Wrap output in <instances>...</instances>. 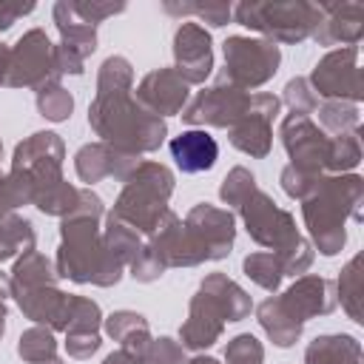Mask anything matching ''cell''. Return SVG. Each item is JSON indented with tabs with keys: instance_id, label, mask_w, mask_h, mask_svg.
Returning a JSON list of instances; mask_svg holds the SVG:
<instances>
[{
	"instance_id": "cell-55",
	"label": "cell",
	"mask_w": 364,
	"mask_h": 364,
	"mask_svg": "<svg viewBox=\"0 0 364 364\" xmlns=\"http://www.w3.org/2000/svg\"><path fill=\"white\" fill-rule=\"evenodd\" d=\"M188 364H219L216 358H210V355H196V358H191Z\"/></svg>"
},
{
	"instance_id": "cell-15",
	"label": "cell",
	"mask_w": 364,
	"mask_h": 364,
	"mask_svg": "<svg viewBox=\"0 0 364 364\" xmlns=\"http://www.w3.org/2000/svg\"><path fill=\"white\" fill-rule=\"evenodd\" d=\"M173 71L188 82H205V77L213 71V51H210V34L199 23H182L173 34Z\"/></svg>"
},
{
	"instance_id": "cell-33",
	"label": "cell",
	"mask_w": 364,
	"mask_h": 364,
	"mask_svg": "<svg viewBox=\"0 0 364 364\" xmlns=\"http://www.w3.org/2000/svg\"><path fill=\"white\" fill-rule=\"evenodd\" d=\"M358 136H361V128L330 139V156H327L330 173H347L361 162V139Z\"/></svg>"
},
{
	"instance_id": "cell-29",
	"label": "cell",
	"mask_w": 364,
	"mask_h": 364,
	"mask_svg": "<svg viewBox=\"0 0 364 364\" xmlns=\"http://www.w3.org/2000/svg\"><path fill=\"white\" fill-rule=\"evenodd\" d=\"M57 267L37 250H28L17 259L11 270V296L20 290H37V287H54L57 284Z\"/></svg>"
},
{
	"instance_id": "cell-56",
	"label": "cell",
	"mask_w": 364,
	"mask_h": 364,
	"mask_svg": "<svg viewBox=\"0 0 364 364\" xmlns=\"http://www.w3.org/2000/svg\"><path fill=\"white\" fill-rule=\"evenodd\" d=\"M6 316H9V313H6V304L0 301V336H3V330H6Z\"/></svg>"
},
{
	"instance_id": "cell-54",
	"label": "cell",
	"mask_w": 364,
	"mask_h": 364,
	"mask_svg": "<svg viewBox=\"0 0 364 364\" xmlns=\"http://www.w3.org/2000/svg\"><path fill=\"white\" fill-rule=\"evenodd\" d=\"M9 296H11V276L0 270V301L9 299Z\"/></svg>"
},
{
	"instance_id": "cell-3",
	"label": "cell",
	"mask_w": 364,
	"mask_h": 364,
	"mask_svg": "<svg viewBox=\"0 0 364 364\" xmlns=\"http://www.w3.org/2000/svg\"><path fill=\"white\" fill-rule=\"evenodd\" d=\"M94 216H82V213H68L63 216V242L57 250V276L71 279L77 284H100V287H111L119 282L122 276V264L105 250L102 236L97 230Z\"/></svg>"
},
{
	"instance_id": "cell-8",
	"label": "cell",
	"mask_w": 364,
	"mask_h": 364,
	"mask_svg": "<svg viewBox=\"0 0 364 364\" xmlns=\"http://www.w3.org/2000/svg\"><path fill=\"white\" fill-rule=\"evenodd\" d=\"M239 213L245 219V228L247 233L253 236V242H259L262 247H270V253H279L284 250L287 245H293L301 233L296 230V222H293V213L282 210L264 191H253L242 205H239Z\"/></svg>"
},
{
	"instance_id": "cell-19",
	"label": "cell",
	"mask_w": 364,
	"mask_h": 364,
	"mask_svg": "<svg viewBox=\"0 0 364 364\" xmlns=\"http://www.w3.org/2000/svg\"><path fill=\"white\" fill-rule=\"evenodd\" d=\"M134 100L154 117L165 119L171 114H179L188 105V82L173 68H159L142 77Z\"/></svg>"
},
{
	"instance_id": "cell-39",
	"label": "cell",
	"mask_w": 364,
	"mask_h": 364,
	"mask_svg": "<svg viewBox=\"0 0 364 364\" xmlns=\"http://www.w3.org/2000/svg\"><path fill=\"white\" fill-rule=\"evenodd\" d=\"M37 111H40L46 119H51V122H63V119H68L71 111H74V97H71L60 82L46 85V88L37 91Z\"/></svg>"
},
{
	"instance_id": "cell-6",
	"label": "cell",
	"mask_w": 364,
	"mask_h": 364,
	"mask_svg": "<svg viewBox=\"0 0 364 364\" xmlns=\"http://www.w3.org/2000/svg\"><path fill=\"white\" fill-rule=\"evenodd\" d=\"M282 63V51L270 40H253V37H228L225 40V80L236 88H259L264 85Z\"/></svg>"
},
{
	"instance_id": "cell-51",
	"label": "cell",
	"mask_w": 364,
	"mask_h": 364,
	"mask_svg": "<svg viewBox=\"0 0 364 364\" xmlns=\"http://www.w3.org/2000/svg\"><path fill=\"white\" fill-rule=\"evenodd\" d=\"M34 11V3H11V0H0V31L11 28L17 23V17Z\"/></svg>"
},
{
	"instance_id": "cell-38",
	"label": "cell",
	"mask_w": 364,
	"mask_h": 364,
	"mask_svg": "<svg viewBox=\"0 0 364 364\" xmlns=\"http://www.w3.org/2000/svg\"><path fill=\"white\" fill-rule=\"evenodd\" d=\"M242 267H245V276L253 279L259 287H264L270 293L279 290V284H282V267H279V259L270 250H259V253L245 256Z\"/></svg>"
},
{
	"instance_id": "cell-46",
	"label": "cell",
	"mask_w": 364,
	"mask_h": 364,
	"mask_svg": "<svg viewBox=\"0 0 364 364\" xmlns=\"http://www.w3.org/2000/svg\"><path fill=\"white\" fill-rule=\"evenodd\" d=\"M71 11L85 26H100L105 17L125 11V3H108V0H71Z\"/></svg>"
},
{
	"instance_id": "cell-24",
	"label": "cell",
	"mask_w": 364,
	"mask_h": 364,
	"mask_svg": "<svg viewBox=\"0 0 364 364\" xmlns=\"http://www.w3.org/2000/svg\"><path fill=\"white\" fill-rule=\"evenodd\" d=\"M57 28H60V48H65L68 54L80 57L85 63V57L94 54L97 48V28L94 26H85L82 20L74 17L71 11V0H60L51 11Z\"/></svg>"
},
{
	"instance_id": "cell-20",
	"label": "cell",
	"mask_w": 364,
	"mask_h": 364,
	"mask_svg": "<svg viewBox=\"0 0 364 364\" xmlns=\"http://www.w3.org/2000/svg\"><path fill=\"white\" fill-rule=\"evenodd\" d=\"M282 304L290 310L293 318H299L301 324L307 318H316V316H327L336 310L338 299H336V284L330 279H321V276H301L296 279L284 296H279Z\"/></svg>"
},
{
	"instance_id": "cell-41",
	"label": "cell",
	"mask_w": 364,
	"mask_h": 364,
	"mask_svg": "<svg viewBox=\"0 0 364 364\" xmlns=\"http://www.w3.org/2000/svg\"><path fill=\"white\" fill-rule=\"evenodd\" d=\"M102 324L100 304L82 296H71V310H68V324L65 333H97Z\"/></svg>"
},
{
	"instance_id": "cell-18",
	"label": "cell",
	"mask_w": 364,
	"mask_h": 364,
	"mask_svg": "<svg viewBox=\"0 0 364 364\" xmlns=\"http://www.w3.org/2000/svg\"><path fill=\"white\" fill-rule=\"evenodd\" d=\"M139 165V156L136 154H128V151H119L108 142H88L77 151L74 156V168H77V176L85 182V185H94L105 176H114L119 182H125Z\"/></svg>"
},
{
	"instance_id": "cell-32",
	"label": "cell",
	"mask_w": 364,
	"mask_h": 364,
	"mask_svg": "<svg viewBox=\"0 0 364 364\" xmlns=\"http://www.w3.org/2000/svg\"><path fill=\"white\" fill-rule=\"evenodd\" d=\"M102 245H105V250L125 267V264H131L134 256L139 253L142 239H139V233H136L134 228L108 219V228H105V233H102Z\"/></svg>"
},
{
	"instance_id": "cell-22",
	"label": "cell",
	"mask_w": 364,
	"mask_h": 364,
	"mask_svg": "<svg viewBox=\"0 0 364 364\" xmlns=\"http://www.w3.org/2000/svg\"><path fill=\"white\" fill-rule=\"evenodd\" d=\"M20 310L26 318L34 324H48V330H63L68 324V310H71V296L60 293L57 287H37V290H20L14 293Z\"/></svg>"
},
{
	"instance_id": "cell-23",
	"label": "cell",
	"mask_w": 364,
	"mask_h": 364,
	"mask_svg": "<svg viewBox=\"0 0 364 364\" xmlns=\"http://www.w3.org/2000/svg\"><path fill=\"white\" fill-rule=\"evenodd\" d=\"M168 148H171V156L182 173L210 171L216 165V156H219V145L205 128H193V131L173 136Z\"/></svg>"
},
{
	"instance_id": "cell-57",
	"label": "cell",
	"mask_w": 364,
	"mask_h": 364,
	"mask_svg": "<svg viewBox=\"0 0 364 364\" xmlns=\"http://www.w3.org/2000/svg\"><path fill=\"white\" fill-rule=\"evenodd\" d=\"M43 364H63V361H57V358H54V361H43Z\"/></svg>"
},
{
	"instance_id": "cell-48",
	"label": "cell",
	"mask_w": 364,
	"mask_h": 364,
	"mask_svg": "<svg viewBox=\"0 0 364 364\" xmlns=\"http://www.w3.org/2000/svg\"><path fill=\"white\" fill-rule=\"evenodd\" d=\"M131 267V276L136 279V282H142V284H148V282H156L168 267L159 262V256L148 247V245H142L139 247V253L134 256V262L128 264Z\"/></svg>"
},
{
	"instance_id": "cell-5",
	"label": "cell",
	"mask_w": 364,
	"mask_h": 364,
	"mask_svg": "<svg viewBox=\"0 0 364 364\" xmlns=\"http://www.w3.org/2000/svg\"><path fill=\"white\" fill-rule=\"evenodd\" d=\"M316 3L290 0V3H239L233 6V20L250 31L264 34L270 43H301L313 34Z\"/></svg>"
},
{
	"instance_id": "cell-10",
	"label": "cell",
	"mask_w": 364,
	"mask_h": 364,
	"mask_svg": "<svg viewBox=\"0 0 364 364\" xmlns=\"http://www.w3.org/2000/svg\"><path fill=\"white\" fill-rule=\"evenodd\" d=\"M250 105V94L219 77L210 88H202L185 108L182 119L188 125H213V128H230L236 125Z\"/></svg>"
},
{
	"instance_id": "cell-12",
	"label": "cell",
	"mask_w": 364,
	"mask_h": 364,
	"mask_svg": "<svg viewBox=\"0 0 364 364\" xmlns=\"http://www.w3.org/2000/svg\"><path fill=\"white\" fill-rule=\"evenodd\" d=\"M282 145L290 156V165L304 173H324L327 156H330V136L318 131V125L310 122V117L290 114L282 119L279 128Z\"/></svg>"
},
{
	"instance_id": "cell-17",
	"label": "cell",
	"mask_w": 364,
	"mask_h": 364,
	"mask_svg": "<svg viewBox=\"0 0 364 364\" xmlns=\"http://www.w3.org/2000/svg\"><path fill=\"white\" fill-rule=\"evenodd\" d=\"M318 17L313 26V40L321 46H358L364 34V6L361 3H318Z\"/></svg>"
},
{
	"instance_id": "cell-47",
	"label": "cell",
	"mask_w": 364,
	"mask_h": 364,
	"mask_svg": "<svg viewBox=\"0 0 364 364\" xmlns=\"http://www.w3.org/2000/svg\"><path fill=\"white\" fill-rule=\"evenodd\" d=\"M321 176L324 173H304V171H299V168H293V165H287L284 171H282V188H284V193L287 196H293V199H307L316 188H318V182H321Z\"/></svg>"
},
{
	"instance_id": "cell-43",
	"label": "cell",
	"mask_w": 364,
	"mask_h": 364,
	"mask_svg": "<svg viewBox=\"0 0 364 364\" xmlns=\"http://www.w3.org/2000/svg\"><path fill=\"white\" fill-rule=\"evenodd\" d=\"M273 256L279 259L282 276H299V273H304V270L310 267V262H313V247H310V242H307L304 236H299L293 245H287L284 250H279V253H273Z\"/></svg>"
},
{
	"instance_id": "cell-37",
	"label": "cell",
	"mask_w": 364,
	"mask_h": 364,
	"mask_svg": "<svg viewBox=\"0 0 364 364\" xmlns=\"http://www.w3.org/2000/svg\"><path fill=\"white\" fill-rule=\"evenodd\" d=\"M134 85V68L125 57H108L97 74V94H125Z\"/></svg>"
},
{
	"instance_id": "cell-53",
	"label": "cell",
	"mask_w": 364,
	"mask_h": 364,
	"mask_svg": "<svg viewBox=\"0 0 364 364\" xmlns=\"http://www.w3.org/2000/svg\"><path fill=\"white\" fill-rule=\"evenodd\" d=\"M9 57H11V48L0 43V85L9 82Z\"/></svg>"
},
{
	"instance_id": "cell-9",
	"label": "cell",
	"mask_w": 364,
	"mask_h": 364,
	"mask_svg": "<svg viewBox=\"0 0 364 364\" xmlns=\"http://www.w3.org/2000/svg\"><path fill=\"white\" fill-rule=\"evenodd\" d=\"M310 88L316 91V97H327V100H344V102H358L364 97V85H361V68H358V46H347V48H336L327 51L313 74H310Z\"/></svg>"
},
{
	"instance_id": "cell-30",
	"label": "cell",
	"mask_w": 364,
	"mask_h": 364,
	"mask_svg": "<svg viewBox=\"0 0 364 364\" xmlns=\"http://www.w3.org/2000/svg\"><path fill=\"white\" fill-rule=\"evenodd\" d=\"M34 250V228L28 219L6 213L0 216V262Z\"/></svg>"
},
{
	"instance_id": "cell-26",
	"label": "cell",
	"mask_w": 364,
	"mask_h": 364,
	"mask_svg": "<svg viewBox=\"0 0 364 364\" xmlns=\"http://www.w3.org/2000/svg\"><path fill=\"white\" fill-rule=\"evenodd\" d=\"M256 318L262 324V330L267 333V338L276 344V347H290L301 338V321L290 316V310L282 304L279 296L273 299H264L259 307H256Z\"/></svg>"
},
{
	"instance_id": "cell-36",
	"label": "cell",
	"mask_w": 364,
	"mask_h": 364,
	"mask_svg": "<svg viewBox=\"0 0 364 364\" xmlns=\"http://www.w3.org/2000/svg\"><path fill=\"white\" fill-rule=\"evenodd\" d=\"M17 353L23 361L28 364H43V361H54L57 358V341L54 333L48 327H31L20 336Z\"/></svg>"
},
{
	"instance_id": "cell-50",
	"label": "cell",
	"mask_w": 364,
	"mask_h": 364,
	"mask_svg": "<svg viewBox=\"0 0 364 364\" xmlns=\"http://www.w3.org/2000/svg\"><path fill=\"white\" fill-rule=\"evenodd\" d=\"M65 350L71 358H91L100 350V333H65Z\"/></svg>"
},
{
	"instance_id": "cell-7",
	"label": "cell",
	"mask_w": 364,
	"mask_h": 364,
	"mask_svg": "<svg viewBox=\"0 0 364 364\" xmlns=\"http://www.w3.org/2000/svg\"><path fill=\"white\" fill-rule=\"evenodd\" d=\"M60 82V74L54 71V46L46 37V31L31 28L26 31L9 57V82L11 88H46Z\"/></svg>"
},
{
	"instance_id": "cell-44",
	"label": "cell",
	"mask_w": 364,
	"mask_h": 364,
	"mask_svg": "<svg viewBox=\"0 0 364 364\" xmlns=\"http://www.w3.org/2000/svg\"><path fill=\"white\" fill-rule=\"evenodd\" d=\"M284 102H287L290 111L299 114V117H310V114L318 108V97H316V91L310 88L307 77H296V80H290V82L284 85Z\"/></svg>"
},
{
	"instance_id": "cell-35",
	"label": "cell",
	"mask_w": 364,
	"mask_h": 364,
	"mask_svg": "<svg viewBox=\"0 0 364 364\" xmlns=\"http://www.w3.org/2000/svg\"><path fill=\"white\" fill-rule=\"evenodd\" d=\"M77 193H80V188L68 185L65 179H60V182L43 188V191H37L31 205H37V208H40L43 213H48V216H60V219H63V216H68L71 208L77 205Z\"/></svg>"
},
{
	"instance_id": "cell-2",
	"label": "cell",
	"mask_w": 364,
	"mask_h": 364,
	"mask_svg": "<svg viewBox=\"0 0 364 364\" xmlns=\"http://www.w3.org/2000/svg\"><path fill=\"white\" fill-rule=\"evenodd\" d=\"M88 125L94 128L102 142L128 151V154H148L156 151L168 134L162 117L145 111L131 91L125 94H97L88 105Z\"/></svg>"
},
{
	"instance_id": "cell-42",
	"label": "cell",
	"mask_w": 364,
	"mask_h": 364,
	"mask_svg": "<svg viewBox=\"0 0 364 364\" xmlns=\"http://www.w3.org/2000/svg\"><path fill=\"white\" fill-rule=\"evenodd\" d=\"M256 191V179H253V173L247 171V168H233L225 179H222V188H219V196H222V202L225 205H242L250 193Z\"/></svg>"
},
{
	"instance_id": "cell-16",
	"label": "cell",
	"mask_w": 364,
	"mask_h": 364,
	"mask_svg": "<svg viewBox=\"0 0 364 364\" xmlns=\"http://www.w3.org/2000/svg\"><path fill=\"white\" fill-rule=\"evenodd\" d=\"M185 225L196 236V242L202 245L208 262H219V259H225L230 253L233 236H236L230 210H222V208H213V205L205 202V205H196L185 216Z\"/></svg>"
},
{
	"instance_id": "cell-11",
	"label": "cell",
	"mask_w": 364,
	"mask_h": 364,
	"mask_svg": "<svg viewBox=\"0 0 364 364\" xmlns=\"http://www.w3.org/2000/svg\"><path fill=\"white\" fill-rule=\"evenodd\" d=\"M63 156H65V145L57 134L51 131H40V134H31L26 142H20L14 148V156H11V171L14 173H26L31 182H34V193L60 182L63 173Z\"/></svg>"
},
{
	"instance_id": "cell-34",
	"label": "cell",
	"mask_w": 364,
	"mask_h": 364,
	"mask_svg": "<svg viewBox=\"0 0 364 364\" xmlns=\"http://www.w3.org/2000/svg\"><path fill=\"white\" fill-rule=\"evenodd\" d=\"M318 111V119L321 125L330 131V134H350V131H358V105L355 102H344V100H327L324 105L316 108Z\"/></svg>"
},
{
	"instance_id": "cell-14",
	"label": "cell",
	"mask_w": 364,
	"mask_h": 364,
	"mask_svg": "<svg viewBox=\"0 0 364 364\" xmlns=\"http://www.w3.org/2000/svg\"><path fill=\"white\" fill-rule=\"evenodd\" d=\"M148 247L159 256V262L165 267H191V264H199V262H208L205 259V250L202 245L196 242V236L188 230V225L176 216V213H165L159 228L148 236Z\"/></svg>"
},
{
	"instance_id": "cell-45",
	"label": "cell",
	"mask_w": 364,
	"mask_h": 364,
	"mask_svg": "<svg viewBox=\"0 0 364 364\" xmlns=\"http://www.w3.org/2000/svg\"><path fill=\"white\" fill-rule=\"evenodd\" d=\"M262 358H264V350H262L259 338L250 336V333H242V336L230 338L228 347H225V361L228 364H262Z\"/></svg>"
},
{
	"instance_id": "cell-1",
	"label": "cell",
	"mask_w": 364,
	"mask_h": 364,
	"mask_svg": "<svg viewBox=\"0 0 364 364\" xmlns=\"http://www.w3.org/2000/svg\"><path fill=\"white\" fill-rule=\"evenodd\" d=\"M364 202V179L358 173H333L321 176L318 188L301 199V216L313 236L318 253L333 256L344 247L347 219H361Z\"/></svg>"
},
{
	"instance_id": "cell-27",
	"label": "cell",
	"mask_w": 364,
	"mask_h": 364,
	"mask_svg": "<svg viewBox=\"0 0 364 364\" xmlns=\"http://www.w3.org/2000/svg\"><path fill=\"white\" fill-rule=\"evenodd\" d=\"M105 333L119 341V350L131 353V355H145L148 344H151V333H148V321L145 316L134 313V310H117L105 318Z\"/></svg>"
},
{
	"instance_id": "cell-25",
	"label": "cell",
	"mask_w": 364,
	"mask_h": 364,
	"mask_svg": "<svg viewBox=\"0 0 364 364\" xmlns=\"http://www.w3.org/2000/svg\"><path fill=\"white\" fill-rule=\"evenodd\" d=\"M199 290L219 307V313H222L225 321H242L245 316H250V307H253L250 296L236 282H230L225 273H210L199 284Z\"/></svg>"
},
{
	"instance_id": "cell-13",
	"label": "cell",
	"mask_w": 364,
	"mask_h": 364,
	"mask_svg": "<svg viewBox=\"0 0 364 364\" xmlns=\"http://www.w3.org/2000/svg\"><path fill=\"white\" fill-rule=\"evenodd\" d=\"M282 108V100L273 94H253L245 117L230 125V145L247 156H267L273 145V119Z\"/></svg>"
},
{
	"instance_id": "cell-49",
	"label": "cell",
	"mask_w": 364,
	"mask_h": 364,
	"mask_svg": "<svg viewBox=\"0 0 364 364\" xmlns=\"http://www.w3.org/2000/svg\"><path fill=\"white\" fill-rule=\"evenodd\" d=\"M148 364H188L185 361V353H182V344L173 341V338H151L145 355H142Z\"/></svg>"
},
{
	"instance_id": "cell-28",
	"label": "cell",
	"mask_w": 364,
	"mask_h": 364,
	"mask_svg": "<svg viewBox=\"0 0 364 364\" xmlns=\"http://www.w3.org/2000/svg\"><path fill=\"white\" fill-rule=\"evenodd\" d=\"M304 364H361V344L353 336H318L304 350Z\"/></svg>"
},
{
	"instance_id": "cell-31",
	"label": "cell",
	"mask_w": 364,
	"mask_h": 364,
	"mask_svg": "<svg viewBox=\"0 0 364 364\" xmlns=\"http://www.w3.org/2000/svg\"><path fill=\"white\" fill-rule=\"evenodd\" d=\"M336 299H341V307L347 310V316L353 321H364L361 318V299H364V276H361V256H353L341 276H338V293Z\"/></svg>"
},
{
	"instance_id": "cell-21",
	"label": "cell",
	"mask_w": 364,
	"mask_h": 364,
	"mask_svg": "<svg viewBox=\"0 0 364 364\" xmlns=\"http://www.w3.org/2000/svg\"><path fill=\"white\" fill-rule=\"evenodd\" d=\"M222 327H225V318H222L219 307L199 290L191 299L188 318H185V324L179 330L182 347H188V350H205V347H210L222 336Z\"/></svg>"
},
{
	"instance_id": "cell-52",
	"label": "cell",
	"mask_w": 364,
	"mask_h": 364,
	"mask_svg": "<svg viewBox=\"0 0 364 364\" xmlns=\"http://www.w3.org/2000/svg\"><path fill=\"white\" fill-rule=\"evenodd\" d=\"M102 364H148L142 355H131V353H125V350H117V353H111Z\"/></svg>"
},
{
	"instance_id": "cell-40",
	"label": "cell",
	"mask_w": 364,
	"mask_h": 364,
	"mask_svg": "<svg viewBox=\"0 0 364 364\" xmlns=\"http://www.w3.org/2000/svg\"><path fill=\"white\" fill-rule=\"evenodd\" d=\"M162 9L168 14H196L199 20H205L208 26H225L233 17V6L230 3H162Z\"/></svg>"
},
{
	"instance_id": "cell-4",
	"label": "cell",
	"mask_w": 364,
	"mask_h": 364,
	"mask_svg": "<svg viewBox=\"0 0 364 364\" xmlns=\"http://www.w3.org/2000/svg\"><path fill=\"white\" fill-rule=\"evenodd\" d=\"M173 193V173L159 162H139L125 179V188L108 213V219L134 228L139 236H151L162 216L168 213V199Z\"/></svg>"
}]
</instances>
